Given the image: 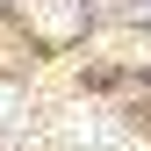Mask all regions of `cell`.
<instances>
[{
	"instance_id": "cell-1",
	"label": "cell",
	"mask_w": 151,
	"mask_h": 151,
	"mask_svg": "<svg viewBox=\"0 0 151 151\" xmlns=\"http://www.w3.org/2000/svg\"><path fill=\"white\" fill-rule=\"evenodd\" d=\"M72 151H129V137H122V129L115 122H108V115H86V108H72Z\"/></svg>"
},
{
	"instance_id": "cell-3",
	"label": "cell",
	"mask_w": 151,
	"mask_h": 151,
	"mask_svg": "<svg viewBox=\"0 0 151 151\" xmlns=\"http://www.w3.org/2000/svg\"><path fill=\"white\" fill-rule=\"evenodd\" d=\"M14 115H22V93H14V86H0V122H14Z\"/></svg>"
},
{
	"instance_id": "cell-2",
	"label": "cell",
	"mask_w": 151,
	"mask_h": 151,
	"mask_svg": "<svg viewBox=\"0 0 151 151\" xmlns=\"http://www.w3.org/2000/svg\"><path fill=\"white\" fill-rule=\"evenodd\" d=\"M29 22L50 36V43H65V36H79V0H22Z\"/></svg>"
}]
</instances>
